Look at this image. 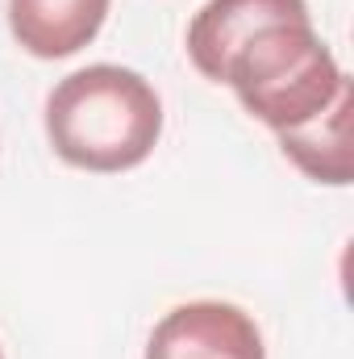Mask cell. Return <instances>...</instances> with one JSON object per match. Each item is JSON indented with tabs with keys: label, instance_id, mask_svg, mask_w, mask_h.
I'll use <instances>...</instances> for the list:
<instances>
[{
	"label": "cell",
	"instance_id": "obj_1",
	"mask_svg": "<svg viewBox=\"0 0 354 359\" xmlns=\"http://www.w3.org/2000/svg\"><path fill=\"white\" fill-rule=\"evenodd\" d=\"M46 138L67 168L117 176L146 163L159 147L163 100L155 84L134 67L92 63L50 88Z\"/></svg>",
	"mask_w": 354,
	"mask_h": 359
},
{
	"label": "cell",
	"instance_id": "obj_2",
	"mask_svg": "<svg viewBox=\"0 0 354 359\" xmlns=\"http://www.w3.org/2000/svg\"><path fill=\"white\" fill-rule=\"evenodd\" d=\"M238 104L267 130H292L325 113L338 92L351 88V76L338 67L334 50L309 21H279L259 29L225 67V80Z\"/></svg>",
	"mask_w": 354,
	"mask_h": 359
},
{
	"label": "cell",
	"instance_id": "obj_3",
	"mask_svg": "<svg viewBox=\"0 0 354 359\" xmlns=\"http://www.w3.org/2000/svg\"><path fill=\"white\" fill-rule=\"evenodd\" d=\"M146 359H267L263 330L234 301H187L150 330Z\"/></svg>",
	"mask_w": 354,
	"mask_h": 359
},
{
	"label": "cell",
	"instance_id": "obj_4",
	"mask_svg": "<svg viewBox=\"0 0 354 359\" xmlns=\"http://www.w3.org/2000/svg\"><path fill=\"white\" fill-rule=\"evenodd\" d=\"M304 0H204L187 25V59L192 67L221 84L229 59L267 25L279 21H309Z\"/></svg>",
	"mask_w": 354,
	"mask_h": 359
},
{
	"label": "cell",
	"instance_id": "obj_5",
	"mask_svg": "<svg viewBox=\"0 0 354 359\" xmlns=\"http://www.w3.org/2000/svg\"><path fill=\"white\" fill-rule=\"evenodd\" d=\"M113 0H8V29L34 59H71L104 29Z\"/></svg>",
	"mask_w": 354,
	"mask_h": 359
},
{
	"label": "cell",
	"instance_id": "obj_6",
	"mask_svg": "<svg viewBox=\"0 0 354 359\" xmlns=\"http://www.w3.org/2000/svg\"><path fill=\"white\" fill-rule=\"evenodd\" d=\"M351 109H354V92H338V100L292 126L279 130V151L283 159H292L313 184H330V188H346L354 176V155H351Z\"/></svg>",
	"mask_w": 354,
	"mask_h": 359
},
{
	"label": "cell",
	"instance_id": "obj_7",
	"mask_svg": "<svg viewBox=\"0 0 354 359\" xmlns=\"http://www.w3.org/2000/svg\"><path fill=\"white\" fill-rule=\"evenodd\" d=\"M0 359H4V351H0Z\"/></svg>",
	"mask_w": 354,
	"mask_h": 359
}]
</instances>
